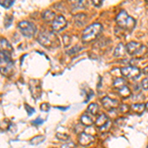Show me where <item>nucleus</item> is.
<instances>
[{"label": "nucleus", "mask_w": 148, "mask_h": 148, "mask_svg": "<svg viewBox=\"0 0 148 148\" xmlns=\"http://www.w3.org/2000/svg\"><path fill=\"white\" fill-rule=\"evenodd\" d=\"M116 22L119 25V27L125 29V30H127V31L133 30V28L136 25V21L132 17H130L125 10H121L120 13L116 15Z\"/></svg>", "instance_id": "1"}, {"label": "nucleus", "mask_w": 148, "mask_h": 148, "mask_svg": "<svg viewBox=\"0 0 148 148\" xmlns=\"http://www.w3.org/2000/svg\"><path fill=\"white\" fill-rule=\"evenodd\" d=\"M102 32V25L99 23H94L88 26L82 33V40L84 42H93L99 37L100 33Z\"/></svg>", "instance_id": "2"}, {"label": "nucleus", "mask_w": 148, "mask_h": 148, "mask_svg": "<svg viewBox=\"0 0 148 148\" xmlns=\"http://www.w3.org/2000/svg\"><path fill=\"white\" fill-rule=\"evenodd\" d=\"M38 42L47 49H51V47L58 46V40H57L56 36L52 33L47 32V31L40 33L38 36Z\"/></svg>", "instance_id": "3"}, {"label": "nucleus", "mask_w": 148, "mask_h": 148, "mask_svg": "<svg viewBox=\"0 0 148 148\" xmlns=\"http://www.w3.org/2000/svg\"><path fill=\"white\" fill-rule=\"evenodd\" d=\"M11 53L6 51H1V71L6 76H10L13 73V60Z\"/></svg>", "instance_id": "4"}, {"label": "nucleus", "mask_w": 148, "mask_h": 148, "mask_svg": "<svg viewBox=\"0 0 148 148\" xmlns=\"http://www.w3.org/2000/svg\"><path fill=\"white\" fill-rule=\"evenodd\" d=\"M18 28L21 31L23 36L27 38H32L37 32V28L33 23L28 22V21H22L18 24Z\"/></svg>", "instance_id": "5"}, {"label": "nucleus", "mask_w": 148, "mask_h": 148, "mask_svg": "<svg viewBox=\"0 0 148 148\" xmlns=\"http://www.w3.org/2000/svg\"><path fill=\"white\" fill-rule=\"evenodd\" d=\"M121 73L123 76L130 79H136L140 76V69L135 66H126L121 69Z\"/></svg>", "instance_id": "6"}, {"label": "nucleus", "mask_w": 148, "mask_h": 148, "mask_svg": "<svg viewBox=\"0 0 148 148\" xmlns=\"http://www.w3.org/2000/svg\"><path fill=\"white\" fill-rule=\"evenodd\" d=\"M29 87H30L31 94L34 99H39L42 95V87H40V82L38 79H31L29 82Z\"/></svg>", "instance_id": "7"}, {"label": "nucleus", "mask_w": 148, "mask_h": 148, "mask_svg": "<svg viewBox=\"0 0 148 148\" xmlns=\"http://www.w3.org/2000/svg\"><path fill=\"white\" fill-rule=\"evenodd\" d=\"M66 26H67V21L61 15L56 16L51 24V28L54 32H60V31H62L63 29L66 28Z\"/></svg>", "instance_id": "8"}, {"label": "nucleus", "mask_w": 148, "mask_h": 148, "mask_svg": "<svg viewBox=\"0 0 148 148\" xmlns=\"http://www.w3.org/2000/svg\"><path fill=\"white\" fill-rule=\"evenodd\" d=\"M102 105L104 109L107 110V111H113V110L119 108V102L108 96L104 97L102 99Z\"/></svg>", "instance_id": "9"}, {"label": "nucleus", "mask_w": 148, "mask_h": 148, "mask_svg": "<svg viewBox=\"0 0 148 148\" xmlns=\"http://www.w3.org/2000/svg\"><path fill=\"white\" fill-rule=\"evenodd\" d=\"M141 46L142 45L140 44V42H130L125 46V49H126V51H127L128 54H130V56H134V54H137V52L139 51Z\"/></svg>", "instance_id": "10"}, {"label": "nucleus", "mask_w": 148, "mask_h": 148, "mask_svg": "<svg viewBox=\"0 0 148 148\" xmlns=\"http://www.w3.org/2000/svg\"><path fill=\"white\" fill-rule=\"evenodd\" d=\"M78 141L83 146H88V145L91 144L94 141V136L92 134H88L86 132H81L79 138H78Z\"/></svg>", "instance_id": "11"}, {"label": "nucleus", "mask_w": 148, "mask_h": 148, "mask_svg": "<svg viewBox=\"0 0 148 148\" xmlns=\"http://www.w3.org/2000/svg\"><path fill=\"white\" fill-rule=\"evenodd\" d=\"M86 22H87V16H86V14L79 13L77 15H75V17H74V23L77 26H79V27L86 24Z\"/></svg>", "instance_id": "12"}, {"label": "nucleus", "mask_w": 148, "mask_h": 148, "mask_svg": "<svg viewBox=\"0 0 148 148\" xmlns=\"http://www.w3.org/2000/svg\"><path fill=\"white\" fill-rule=\"evenodd\" d=\"M109 119L107 118V116L106 114H100L99 116H98V119L96 120V121H95V123H96V125L98 126L99 128H101L103 127L104 125H106L107 123H109Z\"/></svg>", "instance_id": "13"}, {"label": "nucleus", "mask_w": 148, "mask_h": 148, "mask_svg": "<svg viewBox=\"0 0 148 148\" xmlns=\"http://www.w3.org/2000/svg\"><path fill=\"white\" fill-rule=\"evenodd\" d=\"M125 51H126V49L125 47V46H123V44H119L116 49H114V56L116 57H123L125 54Z\"/></svg>", "instance_id": "14"}, {"label": "nucleus", "mask_w": 148, "mask_h": 148, "mask_svg": "<svg viewBox=\"0 0 148 148\" xmlns=\"http://www.w3.org/2000/svg\"><path fill=\"white\" fill-rule=\"evenodd\" d=\"M130 110L135 114H142L143 112L146 110L145 108V105L142 104V103H139V104H132L130 106Z\"/></svg>", "instance_id": "15"}, {"label": "nucleus", "mask_w": 148, "mask_h": 148, "mask_svg": "<svg viewBox=\"0 0 148 148\" xmlns=\"http://www.w3.org/2000/svg\"><path fill=\"white\" fill-rule=\"evenodd\" d=\"M56 14H54L53 11L51 10H46L42 13V19H44L46 22H53V20L56 19Z\"/></svg>", "instance_id": "16"}, {"label": "nucleus", "mask_w": 148, "mask_h": 148, "mask_svg": "<svg viewBox=\"0 0 148 148\" xmlns=\"http://www.w3.org/2000/svg\"><path fill=\"white\" fill-rule=\"evenodd\" d=\"M80 121H81V123H82L83 125H86V126H90L93 125V123H94V121H93V119L91 116H89L88 114H84L81 116L80 118Z\"/></svg>", "instance_id": "17"}, {"label": "nucleus", "mask_w": 148, "mask_h": 148, "mask_svg": "<svg viewBox=\"0 0 148 148\" xmlns=\"http://www.w3.org/2000/svg\"><path fill=\"white\" fill-rule=\"evenodd\" d=\"M1 51H6L11 53L13 51V49H12V46L8 42V40L5 39H1Z\"/></svg>", "instance_id": "18"}, {"label": "nucleus", "mask_w": 148, "mask_h": 148, "mask_svg": "<svg viewBox=\"0 0 148 148\" xmlns=\"http://www.w3.org/2000/svg\"><path fill=\"white\" fill-rule=\"evenodd\" d=\"M118 92H119V94L121 95V98H128L130 96V94H131L130 88H128L126 85L123 86V87H121V89H119Z\"/></svg>", "instance_id": "19"}, {"label": "nucleus", "mask_w": 148, "mask_h": 148, "mask_svg": "<svg viewBox=\"0 0 148 148\" xmlns=\"http://www.w3.org/2000/svg\"><path fill=\"white\" fill-rule=\"evenodd\" d=\"M125 85H126V82L123 78L118 77L114 80V87L116 88V90L121 89V87H123V86H125Z\"/></svg>", "instance_id": "20"}, {"label": "nucleus", "mask_w": 148, "mask_h": 148, "mask_svg": "<svg viewBox=\"0 0 148 148\" xmlns=\"http://www.w3.org/2000/svg\"><path fill=\"white\" fill-rule=\"evenodd\" d=\"M87 112L91 114H93V116H95V114H97L99 113V107H98V105L96 103H91V104L88 106Z\"/></svg>", "instance_id": "21"}, {"label": "nucleus", "mask_w": 148, "mask_h": 148, "mask_svg": "<svg viewBox=\"0 0 148 148\" xmlns=\"http://www.w3.org/2000/svg\"><path fill=\"white\" fill-rule=\"evenodd\" d=\"M44 140H45V136H42V135H37L36 137L32 138L30 142L32 143V144H40V143H42Z\"/></svg>", "instance_id": "22"}, {"label": "nucleus", "mask_w": 148, "mask_h": 148, "mask_svg": "<svg viewBox=\"0 0 148 148\" xmlns=\"http://www.w3.org/2000/svg\"><path fill=\"white\" fill-rule=\"evenodd\" d=\"M13 3H14V2L12 1V0H3V1L0 2L1 6H2V7H4V8H6V9L10 8V7H11L12 5H13Z\"/></svg>", "instance_id": "23"}, {"label": "nucleus", "mask_w": 148, "mask_h": 148, "mask_svg": "<svg viewBox=\"0 0 148 148\" xmlns=\"http://www.w3.org/2000/svg\"><path fill=\"white\" fill-rule=\"evenodd\" d=\"M130 107L125 104H123V105H121V106H119V110H120L121 113H127V112L130 111Z\"/></svg>", "instance_id": "24"}, {"label": "nucleus", "mask_w": 148, "mask_h": 148, "mask_svg": "<svg viewBox=\"0 0 148 148\" xmlns=\"http://www.w3.org/2000/svg\"><path fill=\"white\" fill-rule=\"evenodd\" d=\"M56 137L59 140H63V141H67L69 139V136L67 134H64V133H56Z\"/></svg>", "instance_id": "25"}, {"label": "nucleus", "mask_w": 148, "mask_h": 148, "mask_svg": "<svg viewBox=\"0 0 148 148\" xmlns=\"http://www.w3.org/2000/svg\"><path fill=\"white\" fill-rule=\"evenodd\" d=\"M85 5H86V2L82 1V0L75 2V3H73V6L75 7V8H83V7H84Z\"/></svg>", "instance_id": "26"}, {"label": "nucleus", "mask_w": 148, "mask_h": 148, "mask_svg": "<svg viewBox=\"0 0 148 148\" xmlns=\"http://www.w3.org/2000/svg\"><path fill=\"white\" fill-rule=\"evenodd\" d=\"M63 40H64V46L65 47H68L71 42V38L70 36H67V35H64L63 36Z\"/></svg>", "instance_id": "27"}, {"label": "nucleus", "mask_w": 148, "mask_h": 148, "mask_svg": "<svg viewBox=\"0 0 148 148\" xmlns=\"http://www.w3.org/2000/svg\"><path fill=\"white\" fill-rule=\"evenodd\" d=\"M40 110L42 112H49V105L47 103H44V104L40 105Z\"/></svg>", "instance_id": "28"}, {"label": "nucleus", "mask_w": 148, "mask_h": 148, "mask_svg": "<svg viewBox=\"0 0 148 148\" xmlns=\"http://www.w3.org/2000/svg\"><path fill=\"white\" fill-rule=\"evenodd\" d=\"M141 85L144 90H148V78H144V79L141 81Z\"/></svg>", "instance_id": "29"}, {"label": "nucleus", "mask_w": 148, "mask_h": 148, "mask_svg": "<svg viewBox=\"0 0 148 148\" xmlns=\"http://www.w3.org/2000/svg\"><path fill=\"white\" fill-rule=\"evenodd\" d=\"M61 148H75V145L73 144L72 142H68V143H65V144H63Z\"/></svg>", "instance_id": "30"}, {"label": "nucleus", "mask_w": 148, "mask_h": 148, "mask_svg": "<svg viewBox=\"0 0 148 148\" xmlns=\"http://www.w3.org/2000/svg\"><path fill=\"white\" fill-rule=\"evenodd\" d=\"M25 108L28 111V114H29V116H31V114H32L35 112V110L33 109V108H31V107L29 106V105H25Z\"/></svg>", "instance_id": "31"}, {"label": "nucleus", "mask_w": 148, "mask_h": 148, "mask_svg": "<svg viewBox=\"0 0 148 148\" xmlns=\"http://www.w3.org/2000/svg\"><path fill=\"white\" fill-rule=\"evenodd\" d=\"M92 3H93V5H94V6H96V7H100V6L102 5L103 1H102V0H93Z\"/></svg>", "instance_id": "32"}, {"label": "nucleus", "mask_w": 148, "mask_h": 148, "mask_svg": "<svg viewBox=\"0 0 148 148\" xmlns=\"http://www.w3.org/2000/svg\"><path fill=\"white\" fill-rule=\"evenodd\" d=\"M13 20V18L11 17V16H7L6 19H5V25L6 27H9V25H10V22Z\"/></svg>", "instance_id": "33"}, {"label": "nucleus", "mask_w": 148, "mask_h": 148, "mask_svg": "<svg viewBox=\"0 0 148 148\" xmlns=\"http://www.w3.org/2000/svg\"><path fill=\"white\" fill-rule=\"evenodd\" d=\"M44 123V120H42V119H37V120H36L35 121H33V123H34V125H40V123Z\"/></svg>", "instance_id": "34"}, {"label": "nucleus", "mask_w": 148, "mask_h": 148, "mask_svg": "<svg viewBox=\"0 0 148 148\" xmlns=\"http://www.w3.org/2000/svg\"><path fill=\"white\" fill-rule=\"evenodd\" d=\"M142 72L144 73L145 75H148V65H147V66H145V67L142 69Z\"/></svg>", "instance_id": "35"}, {"label": "nucleus", "mask_w": 148, "mask_h": 148, "mask_svg": "<svg viewBox=\"0 0 148 148\" xmlns=\"http://www.w3.org/2000/svg\"><path fill=\"white\" fill-rule=\"evenodd\" d=\"M145 108H146V110L148 111V102L146 103V104H145Z\"/></svg>", "instance_id": "36"}]
</instances>
